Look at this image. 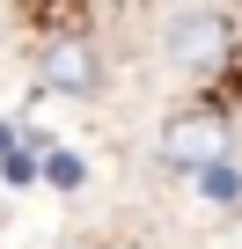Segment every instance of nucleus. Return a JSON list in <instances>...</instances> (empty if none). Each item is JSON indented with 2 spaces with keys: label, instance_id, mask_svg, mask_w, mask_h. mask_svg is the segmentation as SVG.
<instances>
[{
  "label": "nucleus",
  "instance_id": "obj_1",
  "mask_svg": "<svg viewBox=\"0 0 242 249\" xmlns=\"http://www.w3.org/2000/svg\"><path fill=\"white\" fill-rule=\"evenodd\" d=\"M162 161L169 169H213V161H227V117L220 110H176L169 124H162Z\"/></svg>",
  "mask_w": 242,
  "mask_h": 249
},
{
  "label": "nucleus",
  "instance_id": "obj_2",
  "mask_svg": "<svg viewBox=\"0 0 242 249\" xmlns=\"http://www.w3.org/2000/svg\"><path fill=\"white\" fill-rule=\"evenodd\" d=\"M37 81H44V95H81L88 103L103 88V59H95L88 37H52L44 59H37Z\"/></svg>",
  "mask_w": 242,
  "mask_h": 249
},
{
  "label": "nucleus",
  "instance_id": "obj_3",
  "mask_svg": "<svg viewBox=\"0 0 242 249\" xmlns=\"http://www.w3.org/2000/svg\"><path fill=\"white\" fill-rule=\"evenodd\" d=\"M169 59H176L184 73H213V66L227 59V22H220V15H176V22H169Z\"/></svg>",
  "mask_w": 242,
  "mask_h": 249
},
{
  "label": "nucleus",
  "instance_id": "obj_4",
  "mask_svg": "<svg viewBox=\"0 0 242 249\" xmlns=\"http://www.w3.org/2000/svg\"><path fill=\"white\" fill-rule=\"evenodd\" d=\"M198 191H205L213 205H235V198H242V176H235L227 161H213V169H198Z\"/></svg>",
  "mask_w": 242,
  "mask_h": 249
},
{
  "label": "nucleus",
  "instance_id": "obj_5",
  "mask_svg": "<svg viewBox=\"0 0 242 249\" xmlns=\"http://www.w3.org/2000/svg\"><path fill=\"white\" fill-rule=\"evenodd\" d=\"M44 176H52L59 191H74V183H81V161H74L66 147H52V154H44Z\"/></svg>",
  "mask_w": 242,
  "mask_h": 249
},
{
  "label": "nucleus",
  "instance_id": "obj_6",
  "mask_svg": "<svg viewBox=\"0 0 242 249\" xmlns=\"http://www.w3.org/2000/svg\"><path fill=\"white\" fill-rule=\"evenodd\" d=\"M8 140H15V132H8V124H0V154H8Z\"/></svg>",
  "mask_w": 242,
  "mask_h": 249
}]
</instances>
